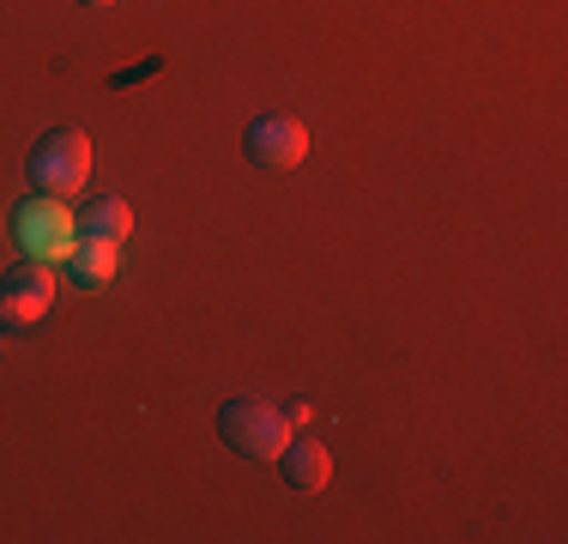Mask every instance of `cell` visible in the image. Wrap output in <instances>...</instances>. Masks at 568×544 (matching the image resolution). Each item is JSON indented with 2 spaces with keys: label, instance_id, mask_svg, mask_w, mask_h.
<instances>
[{
  "label": "cell",
  "instance_id": "6da1fadb",
  "mask_svg": "<svg viewBox=\"0 0 568 544\" xmlns=\"http://www.w3.org/2000/svg\"><path fill=\"white\" fill-rule=\"evenodd\" d=\"M24 175H31V188H37V194H49V200L85 194V182H91V140L79 128L43 133L37 152H31V163H24Z\"/></svg>",
  "mask_w": 568,
  "mask_h": 544
},
{
  "label": "cell",
  "instance_id": "7a4b0ae2",
  "mask_svg": "<svg viewBox=\"0 0 568 544\" xmlns=\"http://www.w3.org/2000/svg\"><path fill=\"white\" fill-rule=\"evenodd\" d=\"M219 435L236 447V454H248V460H278L284 442H291V417H284L273 400H254V393H242V400H224Z\"/></svg>",
  "mask_w": 568,
  "mask_h": 544
},
{
  "label": "cell",
  "instance_id": "3957f363",
  "mask_svg": "<svg viewBox=\"0 0 568 544\" xmlns=\"http://www.w3.org/2000/svg\"><path fill=\"white\" fill-rule=\"evenodd\" d=\"M12 236L24 242V254L31 261H67L73 254V236H79V224H73V212L61 206V200H49V194H31L19 206V218H12Z\"/></svg>",
  "mask_w": 568,
  "mask_h": 544
},
{
  "label": "cell",
  "instance_id": "277c9868",
  "mask_svg": "<svg viewBox=\"0 0 568 544\" xmlns=\"http://www.w3.org/2000/svg\"><path fill=\"white\" fill-rule=\"evenodd\" d=\"M55 266L24 254L12 272H0V326H37L55 309Z\"/></svg>",
  "mask_w": 568,
  "mask_h": 544
},
{
  "label": "cell",
  "instance_id": "5b68a950",
  "mask_svg": "<svg viewBox=\"0 0 568 544\" xmlns=\"http://www.w3.org/2000/svg\"><path fill=\"white\" fill-rule=\"evenodd\" d=\"M242 152H248L261 170H296V163L308 158V128L291 115V109H266V115H254L248 121V133H242Z\"/></svg>",
  "mask_w": 568,
  "mask_h": 544
},
{
  "label": "cell",
  "instance_id": "8992f818",
  "mask_svg": "<svg viewBox=\"0 0 568 544\" xmlns=\"http://www.w3.org/2000/svg\"><path fill=\"white\" fill-rule=\"evenodd\" d=\"M278 466H284V484H291L296 496H315V490H327V478H333V454H327L321 435H291Z\"/></svg>",
  "mask_w": 568,
  "mask_h": 544
},
{
  "label": "cell",
  "instance_id": "52a82bcc",
  "mask_svg": "<svg viewBox=\"0 0 568 544\" xmlns=\"http://www.w3.org/2000/svg\"><path fill=\"white\" fill-rule=\"evenodd\" d=\"M79 236H103V242H128L133 230V206L121 194H91L85 206H79Z\"/></svg>",
  "mask_w": 568,
  "mask_h": 544
},
{
  "label": "cell",
  "instance_id": "ba28073f",
  "mask_svg": "<svg viewBox=\"0 0 568 544\" xmlns=\"http://www.w3.org/2000/svg\"><path fill=\"white\" fill-rule=\"evenodd\" d=\"M73 279L85 284V291H103V284L115 279V261H121V242H103V236H85V242H73Z\"/></svg>",
  "mask_w": 568,
  "mask_h": 544
},
{
  "label": "cell",
  "instance_id": "9c48e42d",
  "mask_svg": "<svg viewBox=\"0 0 568 544\" xmlns=\"http://www.w3.org/2000/svg\"><path fill=\"white\" fill-rule=\"evenodd\" d=\"M278 412H284V417H291V430H296V424H308V405H303V400H291V405H278Z\"/></svg>",
  "mask_w": 568,
  "mask_h": 544
},
{
  "label": "cell",
  "instance_id": "30bf717a",
  "mask_svg": "<svg viewBox=\"0 0 568 544\" xmlns=\"http://www.w3.org/2000/svg\"><path fill=\"white\" fill-rule=\"evenodd\" d=\"M79 7H115V0H79Z\"/></svg>",
  "mask_w": 568,
  "mask_h": 544
}]
</instances>
